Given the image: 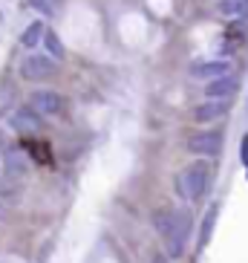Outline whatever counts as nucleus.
Masks as SVG:
<instances>
[{
    "label": "nucleus",
    "mask_w": 248,
    "mask_h": 263,
    "mask_svg": "<svg viewBox=\"0 0 248 263\" xmlns=\"http://www.w3.org/2000/svg\"><path fill=\"white\" fill-rule=\"evenodd\" d=\"M24 147L32 154V159L40 165H52V147L40 139H24Z\"/></svg>",
    "instance_id": "obj_1"
},
{
    "label": "nucleus",
    "mask_w": 248,
    "mask_h": 263,
    "mask_svg": "<svg viewBox=\"0 0 248 263\" xmlns=\"http://www.w3.org/2000/svg\"><path fill=\"white\" fill-rule=\"evenodd\" d=\"M185 177L191 179V191H188L191 197H199L205 191V185H208V171H205V165H194Z\"/></svg>",
    "instance_id": "obj_2"
}]
</instances>
